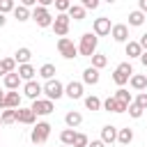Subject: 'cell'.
<instances>
[{
  "label": "cell",
  "instance_id": "cell-1",
  "mask_svg": "<svg viewBox=\"0 0 147 147\" xmlns=\"http://www.w3.org/2000/svg\"><path fill=\"white\" fill-rule=\"evenodd\" d=\"M96 46H99V37L94 32H85L80 37V44H78V55L83 57H92L96 53Z\"/></svg>",
  "mask_w": 147,
  "mask_h": 147
},
{
  "label": "cell",
  "instance_id": "cell-2",
  "mask_svg": "<svg viewBox=\"0 0 147 147\" xmlns=\"http://www.w3.org/2000/svg\"><path fill=\"white\" fill-rule=\"evenodd\" d=\"M51 129H53V126H51L48 122H37V124H34V129H32V133H30V140H32L34 145H39V147H41V145L48 140Z\"/></svg>",
  "mask_w": 147,
  "mask_h": 147
},
{
  "label": "cell",
  "instance_id": "cell-3",
  "mask_svg": "<svg viewBox=\"0 0 147 147\" xmlns=\"http://www.w3.org/2000/svg\"><path fill=\"white\" fill-rule=\"evenodd\" d=\"M32 21L39 25V28H53V16H51V11L46 9V7H41V5H37L34 9H32Z\"/></svg>",
  "mask_w": 147,
  "mask_h": 147
},
{
  "label": "cell",
  "instance_id": "cell-4",
  "mask_svg": "<svg viewBox=\"0 0 147 147\" xmlns=\"http://www.w3.org/2000/svg\"><path fill=\"white\" fill-rule=\"evenodd\" d=\"M131 76H133V67H131L129 62H122V64H117V69L113 71V80H115L119 87H124V85L131 80Z\"/></svg>",
  "mask_w": 147,
  "mask_h": 147
},
{
  "label": "cell",
  "instance_id": "cell-5",
  "mask_svg": "<svg viewBox=\"0 0 147 147\" xmlns=\"http://www.w3.org/2000/svg\"><path fill=\"white\" fill-rule=\"evenodd\" d=\"M44 94H46L48 101H57L60 96H64V85H62L57 78L46 80V83H44Z\"/></svg>",
  "mask_w": 147,
  "mask_h": 147
},
{
  "label": "cell",
  "instance_id": "cell-6",
  "mask_svg": "<svg viewBox=\"0 0 147 147\" xmlns=\"http://www.w3.org/2000/svg\"><path fill=\"white\" fill-rule=\"evenodd\" d=\"M57 51H60V55H62L64 60H74V57H78V46H76L69 37L57 39Z\"/></svg>",
  "mask_w": 147,
  "mask_h": 147
},
{
  "label": "cell",
  "instance_id": "cell-7",
  "mask_svg": "<svg viewBox=\"0 0 147 147\" xmlns=\"http://www.w3.org/2000/svg\"><path fill=\"white\" fill-rule=\"evenodd\" d=\"M69 23H71V18H69V14H57L55 16V21H53V32L62 39V37H67V32H69Z\"/></svg>",
  "mask_w": 147,
  "mask_h": 147
},
{
  "label": "cell",
  "instance_id": "cell-8",
  "mask_svg": "<svg viewBox=\"0 0 147 147\" xmlns=\"http://www.w3.org/2000/svg\"><path fill=\"white\" fill-rule=\"evenodd\" d=\"M110 30H113L110 18H106V16L94 18V23H92V32H94L96 37H106V34H110Z\"/></svg>",
  "mask_w": 147,
  "mask_h": 147
},
{
  "label": "cell",
  "instance_id": "cell-9",
  "mask_svg": "<svg viewBox=\"0 0 147 147\" xmlns=\"http://www.w3.org/2000/svg\"><path fill=\"white\" fill-rule=\"evenodd\" d=\"M30 110H32L34 115H51V113L55 110V106H53V101H48V99H37V101H32Z\"/></svg>",
  "mask_w": 147,
  "mask_h": 147
},
{
  "label": "cell",
  "instance_id": "cell-10",
  "mask_svg": "<svg viewBox=\"0 0 147 147\" xmlns=\"http://www.w3.org/2000/svg\"><path fill=\"white\" fill-rule=\"evenodd\" d=\"M23 94H25L28 99L37 101V99H41V94H44V85H39L37 80H30V83L23 85Z\"/></svg>",
  "mask_w": 147,
  "mask_h": 147
},
{
  "label": "cell",
  "instance_id": "cell-11",
  "mask_svg": "<svg viewBox=\"0 0 147 147\" xmlns=\"http://www.w3.org/2000/svg\"><path fill=\"white\" fill-rule=\"evenodd\" d=\"M110 37H113L117 44H126V41H129V25H124V23H117V25H113V30H110Z\"/></svg>",
  "mask_w": 147,
  "mask_h": 147
},
{
  "label": "cell",
  "instance_id": "cell-12",
  "mask_svg": "<svg viewBox=\"0 0 147 147\" xmlns=\"http://www.w3.org/2000/svg\"><path fill=\"white\" fill-rule=\"evenodd\" d=\"M16 122H18V124H28V126H32V124L37 122V115H34L30 108H16Z\"/></svg>",
  "mask_w": 147,
  "mask_h": 147
},
{
  "label": "cell",
  "instance_id": "cell-13",
  "mask_svg": "<svg viewBox=\"0 0 147 147\" xmlns=\"http://www.w3.org/2000/svg\"><path fill=\"white\" fill-rule=\"evenodd\" d=\"M64 94H67L69 99H83V83L71 80L69 85H64Z\"/></svg>",
  "mask_w": 147,
  "mask_h": 147
},
{
  "label": "cell",
  "instance_id": "cell-14",
  "mask_svg": "<svg viewBox=\"0 0 147 147\" xmlns=\"http://www.w3.org/2000/svg\"><path fill=\"white\" fill-rule=\"evenodd\" d=\"M103 110H108V113H126L129 106H122L115 96H108V99L103 101Z\"/></svg>",
  "mask_w": 147,
  "mask_h": 147
},
{
  "label": "cell",
  "instance_id": "cell-15",
  "mask_svg": "<svg viewBox=\"0 0 147 147\" xmlns=\"http://www.w3.org/2000/svg\"><path fill=\"white\" fill-rule=\"evenodd\" d=\"M64 124H67V129H78V126L83 124V115H80L78 110H69V113L64 115Z\"/></svg>",
  "mask_w": 147,
  "mask_h": 147
},
{
  "label": "cell",
  "instance_id": "cell-16",
  "mask_svg": "<svg viewBox=\"0 0 147 147\" xmlns=\"http://www.w3.org/2000/svg\"><path fill=\"white\" fill-rule=\"evenodd\" d=\"M101 140H103L106 145H113V142H117V129H115L113 124H106V126L101 129Z\"/></svg>",
  "mask_w": 147,
  "mask_h": 147
},
{
  "label": "cell",
  "instance_id": "cell-17",
  "mask_svg": "<svg viewBox=\"0 0 147 147\" xmlns=\"http://www.w3.org/2000/svg\"><path fill=\"white\" fill-rule=\"evenodd\" d=\"M30 57H32V51H30L28 46H21V48L14 53V60H16L18 67H21V64H30Z\"/></svg>",
  "mask_w": 147,
  "mask_h": 147
},
{
  "label": "cell",
  "instance_id": "cell-18",
  "mask_svg": "<svg viewBox=\"0 0 147 147\" xmlns=\"http://www.w3.org/2000/svg\"><path fill=\"white\" fill-rule=\"evenodd\" d=\"M18 76H21V80H25V83H30V80H34V74H39L32 64H21L18 67V71H16Z\"/></svg>",
  "mask_w": 147,
  "mask_h": 147
},
{
  "label": "cell",
  "instance_id": "cell-19",
  "mask_svg": "<svg viewBox=\"0 0 147 147\" xmlns=\"http://www.w3.org/2000/svg\"><path fill=\"white\" fill-rule=\"evenodd\" d=\"M101 80V76H99V69H94V67H87L85 71H83V83L85 85H96Z\"/></svg>",
  "mask_w": 147,
  "mask_h": 147
},
{
  "label": "cell",
  "instance_id": "cell-20",
  "mask_svg": "<svg viewBox=\"0 0 147 147\" xmlns=\"http://www.w3.org/2000/svg\"><path fill=\"white\" fill-rule=\"evenodd\" d=\"M2 83H5V87H7L9 92H16V90H18V85H21L23 80H21V76L14 71V74H7V76L2 78Z\"/></svg>",
  "mask_w": 147,
  "mask_h": 147
},
{
  "label": "cell",
  "instance_id": "cell-21",
  "mask_svg": "<svg viewBox=\"0 0 147 147\" xmlns=\"http://www.w3.org/2000/svg\"><path fill=\"white\" fill-rule=\"evenodd\" d=\"M16 110V108H21V94L18 92H7L5 94V110Z\"/></svg>",
  "mask_w": 147,
  "mask_h": 147
},
{
  "label": "cell",
  "instance_id": "cell-22",
  "mask_svg": "<svg viewBox=\"0 0 147 147\" xmlns=\"http://www.w3.org/2000/svg\"><path fill=\"white\" fill-rule=\"evenodd\" d=\"M129 85H131L136 92H142V90H147V76H142V74H133L131 80H129Z\"/></svg>",
  "mask_w": 147,
  "mask_h": 147
},
{
  "label": "cell",
  "instance_id": "cell-23",
  "mask_svg": "<svg viewBox=\"0 0 147 147\" xmlns=\"http://www.w3.org/2000/svg\"><path fill=\"white\" fill-rule=\"evenodd\" d=\"M14 69H16V60H14V57L0 60V76H2V78H5L7 74H14Z\"/></svg>",
  "mask_w": 147,
  "mask_h": 147
},
{
  "label": "cell",
  "instance_id": "cell-24",
  "mask_svg": "<svg viewBox=\"0 0 147 147\" xmlns=\"http://www.w3.org/2000/svg\"><path fill=\"white\" fill-rule=\"evenodd\" d=\"M11 14H14V18H16L18 23H23V21H28V18H32V11H30L28 7H23V5H16V9H14Z\"/></svg>",
  "mask_w": 147,
  "mask_h": 147
},
{
  "label": "cell",
  "instance_id": "cell-25",
  "mask_svg": "<svg viewBox=\"0 0 147 147\" xmlns=\"http://www.w3.org/2000/svg\"><path fill=\"white\" fill-rule=\"evenodd\" d=\"M113 96H115V99H117L122 106H131V103H133V96H131V92H129V90H124V87H119V90H117Z\"/></svg>",
  "mask_w": 147,
  "mask_h": 147
},
{
  "label": "cell",
  "instance_id": "cell-26",
  "mask_svg": "<svg viewBox=\"0 0 147 147\" xmlns=\"http://www.w3.org/2000/svg\"><path fill=\"white\" fill-rule=\"evenodd\" d=\"M124 51H126V55H129V57H138V60H140V55H142L140 44H138V41H131V39L126 41V48H124Z\"/></svg>",
  "mask_w": 147,
  "mask_h": 147
},
{
  "label": "cell",
  "instance_id": "cell-27",
  "mask_svg": "<svg viewBox=\"0 0 147 147\" xmlns=\"http://www.w3.org/2000/svg\"><path fill=\"white\" fill-rule=\"evenodd\" d=\"M83 101H85V108H87V110H101V108H103V101H101L99 96H94V94L85 96Z\"/></svg>",
  "mask_w": 147,
  "mask_h": 147
},
{
  "label": "cell",
  "instance_id": "cell-28",
  "mask_svg": "<svg viewBox=\"0 0 147 147\" xmlns=\"http://www.w3.org/2000/svg\"><path fill=\"white\" fill-rule=\"evenodd\" d=\"M145 23V14L140 11V9H133L131 14H129V25H133V28H140Z\"/></svg>",
  "mask_w": 147,
  "mask_h": 147
},
{
  "label": "cell",
  "instance_id": "cell-29",
  "mask_svg": "<svg viewBox=\"0 0 147 147\" xmlns=\"http://www.w3.org/2000/svg\"><path fill=\"white\" fill-rule=\"evenodd\" d=\"M76 129H64L62 133H60V140H62V145H69V147H74V140H76Z\"/></svg>",
  "mask_w": 147,
  "mask_h": 147
},
{
  "label": "cell",
  "instance_id": "cell-30",
  "mask_svg": "<svg viewBox=\"0 0 147 147\" xmlns=\"http://www.w3.org/2000/svg\"><path fill=\"white\" fill-rule=\"evenodd\" d=\"M131 140H133V129L126 126V129H119V131H117V142H119V145H129Z\"/></svg>",
  "mask_w": 147,
  "mask_h": 147
},
{
  "label": "cell",
  "instance_id": "cell-31",
  "mask_svg": "<svg viewBox=\"0 0 147 147\" xmlns=\"http://www.w3.org/2000/svg\"><path fill=\"white\" fill-rule=\"evenodd\" d=\"M67 14H69V18H74V21H83V18H85V7H83V5H71V9H69Z\"/></svg>",
  "mask_w": 147,
  "mask_h": 147
},
{
  "label": "cell",
  "instance_id": "cell-32",
  "mask_svg": "<svg viewBox=\"0 0 147 147\" xmlns=\"http://www.w3.org/2000/svg\"><path fill=\"white\" fill-rule=\"evenodd\" d=\"M39 76H41V78H46V80H53V76H55V64H51V62L41 64V69H39Z\"/></svg>",
  "mask_w": 147,
  "mask_h": 147
},
{
  "label": "cell",
  "instance_id": "cell-33",
  "mask_svg": "<svg viewBox=\"0 0 147 147\" xmlns=\"http://www.w3.org/2000/svg\"><path fill=\"white\" fill-rule=\"evenodd\" d=\"M106 64H108V57H106L103 53H94V55H92V67H94V69H103Z\"/></svg>",
  "mask_w": 147,
  "mask_h": 147
},
{
  "label": "cell",
  "instance_id": "cell-34",
  "mask_svg": "<svg viewBox=\"0 0 147 147\" xmlns=\"http://www.w3.org/2000/svg\"><path fill=\"white\" fill-rule=\"evenodd\" d=\"M0 119H2V124H14L16 122V110H2L0 113Z\"/></svg>",
  "mask_w": 147,
  "mask_h": 147
},
{
  "label": "cell",
  "instance_id": "cell-35",
  "mask_svg": "<svg viewBox=\"0 0 147 147\" xmlns=\"http://www.w3.org/2000/svg\"><path fill=\"white\" fill-rule=\"evenodd\" d=\"M16 9V2L14 0H0V14H9Z\"/></svg>",
  "mask_w": 147,
  "mask_h": 147
},
{
  "label": "cell",
  "instance_id": "cell-36",
  "mask_svg": "<svg viewBox=\"0 0 147 147\" xmlns=\"http://www.w3.org/2000/svg\"><path fill=\"white\" fill-rule=\"evenodd\" d=\"M71 5H74V2H69V0H55V9H57L60 14H67V11L71 9Z\"/></svg>",
  "mask_w": 147,
  "mask_h": 147
},
{
  "label": "cell",
  "instance_id": "cell-37",
  "mask_svg": "<svg viewBox=\"0 0 147 147\" xmlns=\"http://www.w3.org/2000/svg\"><path fill=\"white\" fill-rule=\"evenodd\" d=\"M126 113H129V115H131V117H133V119H140V117H142V113H145V110H142V108H140V106H136V103H131V106H129V110H126Z\"/></svg>",
  "mask_w": 147,
  "mask_h": 147
},
{
  "label": "cell",
  "instance_id": "cell-38",
  "mask_svg": "<svg viewBox=\"0 0 147 147\" xmlns=\"http://www.w3.org/2000/svg\"><path fill=\"white\" fill-rule=\"evenodd\" d=\"M90 145V138L85 133H76V140H74V147H87Z\"/></svg>",
  "mask_w": 147,
  "mask_h": 147
},
{
  "label": "cell",
  "instance_id": "cell-39",
  "mask_svg": "<svg viewBox=\"0 0 147 147\" xmlns=\"http://www.w3.org/2000/svg\"><path fill=\"white\" fill-rule=\"evenodd\" d=\"M133 103H136V106H140L142 110H147V92H140V94L133 99Z\"/></svg>",
  "mask_w": 147,
  "mask_h": 147
},
{
  "label": "cell",
  "instance_id": "cell-40",
  "mask_svg": "<svg viewBox=\"0 0 147 147\" xmlns=\"http://www.w3.org/2000/svg\"><path fill=\"white\" fill-rule=\"evenodd\" d=\"M83 7L85 9H96L99 7V0H83Z\"/></svg>",
  "mask_w": 147,
  "mask_h": 147
},
{
  "label": "cell",
  "instance_id": "cell-41",
  "mask_svg": "<svg viewBox=\"0 0 147 147\" xmlns=\"http://www.w3.org/2000/svg\"><path fill=\"white\" fill-rule=\"evenodd\" d=\"M87 147H106V142L99 138V140H90V145H87Z\"/></svg>",
  "mask_w": 147,
  "mask_h": 147
},
{
  "label": "cell",
  "instance_id": "cell-42",
  "mask_svg": "<svg viewBox=\"0 0 147 147\" xmlns=\"http://www.w3.org/2000/svg\"><path fill=\"white\" fill-rule=\"evenodd\" d=\"M138 44H140V48H142V51H147V32H145V34L138 39Z\"/></svg>",
  "mask_w": 147,
  "mask_h": 147
},
{
  "label": "cell",
  "instance_id": "cell-43",
  "mask_svg": "<svg viewBox=\"0 0 147 147\" xmlns=\"http://www.w3.org/2000/svg\"><path fill=\"white\" fill-rule=\"evenodd\" d=\"M138 9H140L142 14H147V0H138Z\"/></svg>",
  "mask_w": 147,
  "mask_h": 147
},
{
  "label": "cell",
  "instance_id": "cell-44",
  "mask_svg": "<svg viewBox=\"0 0 147 147\" xmlns=\"http://www.w3.org/2000/svg\"><path fill=\"white\" fill-rule=\"evenodd\" d=\"M5 94H7V92L0 90V110H5Z\"/></svg>",
  "mask_w": 147,
  "mask_h": 147
},
{
  "label": "cell",
  "instance_id": "cell-45",
  "mask_svg": "<svg viewBox=\"0 0 147 147\" xmlns=\"http://www.w3.org/2000/svg\"><path fill=\"white\" fill-rule=\"evenodd\" d=\"M140 62H142V67H147V51H142V55H140Z\"/></svg>",
  "mask_w": 147,
  "mask_h": 147
},
{
  "label": "cell",
  "instance_id": "cell-46",
  "mask_svg": "<svg viewBox=\"0 0 147 147\" xmlns=\"http://www.w3.org/2000/svg\"><path fill=\"white\" fill-rule=\"evenodd\" d=\"M5 23H7V16H5V14H0V28H2Z\"/></svg>",
  "mask_w": 147,
  "mask_h": 147
},
{
  "label": "cell",
  "instance_id": "cell-47",
  "mask_svg": "<svg viewBox=\"0 0 147 147\" xmlns=\"http://www.w3.org/2000/svg\"><path fill=\"white\" fill-rule=\"evenodd\" d=\"M62 147H69V145H62Z\"/></svg>",
  "mask_w": 147,
  "mask_h": 147
},
{
  "label": "cell",
  "instance_id": "cell-48",
  "mask_svg": "<svg viewBox=\"0 0 147 147\" xmlns=\"http://www.w3.org/2000/svg\"><path fill=\"white\" fill-rule=\"evenodd\" d=\"M0 126H2V119H0Z\"/></svg>",
  "mask_w": 147,
  "mask_h": 147
}]
</instances>
